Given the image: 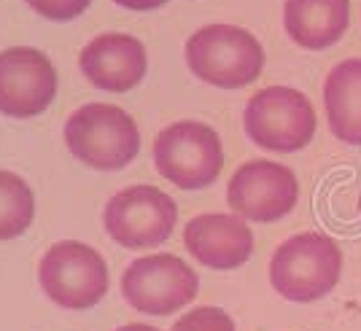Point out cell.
I'll return each mask as SVG.
<instances>
[{
    "label": "cell",
    "instance_id": "1",
    "mask_svg": "<svg viewBox=\"0 0 361 331\" xmlns=\"http://www.w3.org/2000/svg\"><path fill=\"white\" fill-rule=\"evenodd\" d=\"M343 251L321 232H302L281 242L270 261L272 288L288 301L324 299L340 283Z\"/></svg>",
    "mask_w": 361,
    "mask_h": 331
},
{
    "label": "cell",
    "instance_id": "2",
    "mask_svg": "<svg viewBox=\"0 0 361 331\" xmlns=\"http://www.w3.org/2000/svg\"><path fill=\"white\" fill-rule=\"evenodd\" d=\"M189 70L219 89H243L259 78L264 49L238 25H205L186 41Z\"/></svg>",
    "mask_w": 361,
    "mask_h": 331
},
{
    "label": "cell",
    "instance_id": "3",
    "mask_svg": "<svg viewBox=\"0 0 361 331\" xmlns=\"http://www.w3.org/2000/svg\"><path fill=\"white\" fill-rule=\"evenodd\" d=\"M65 146L81 165L94 170H121L140 151L135 119L116 106L90 103L65 121Z\"/></svg>",
    "mask_w": 361,
    "mask_h": 331
},
{
    "label": "cell",
    "instance_id": "4",
    "mask_svg": "<svg viewBox=\"0 0 361 331\" xmlns=\"http://www.w3.org/2000/svg\"><path fill=\"white\" fill-rule=\"evenodd\" d=\"M316 108L307 94L291 87H267L256 92L243 113L251 143L275 154H294L310 146L316 135Z\"/></svg>",
    "mask_w": 361,
    "mask_h": 331
},
{
    "label": "cell",
    "instance_id": "5",
    "mask_svg": "<svg viewBox=\"0 0 361 331\" xmlns=\"http://www.w3.org/2000/svg\"><path fill=\"white\" fill-rule=\"evenodd\" d=\"M157 173L183 192L211 186L224 167L219 132L202 121H176L154 140Z\"/></svg>",
    "mask_w": 361,
    "mask_h": 331
},
{
    "label": "cell",
    "instance_id": "6",
    "mask_svg": "<svg viewBox=\"0 0 361 331\" xmlns=\"http://www.w3.org/2000/svg\"><path fill=\"white\" fill-rule=\"evenodd\" d=\"M38 280L51 301L68 310L94 307L108 291V267L103 256L75 240L54 242L38 264Z\"/></svg>",
    "mask_w": 361,
    "mask_h": 331
},
{
    "label": "cell",
    "instance_id": "7",
    "mask_svg": "<svg viewBox=\"0 0 361 331\" xmlns=\"http://www.w3.org/2000/svg\"><path fill=\"white\" fill-rule=\"evenodd\" d=\"M200 291L197 272L170 254L135 258L121 275V296L143 316H173Z\"/></svg>",
    "mask_w": 361,
    "mask_h": 331
},
{
    "label": "cell",
    "instance_id": "8",
    "mask_svg": "<svg viewBox=\"0 0 361 331\" xmlns=\"http://www.w3.org/2000/svg\"><path fill=\"white\" fill-rule=\"evenodd\" d=\"M178 208L157 186H130L108 199L103 226L121 248H157L173 235Z\"/></svg>",
    "mask_w": 361,
    "mask_h": 331
},
{
    "label": "cell",
    "instance_id": "9",
    "mask_svg": "<svg viewBox=\"0 0 361 331\" xmlns=\"http://www.w3.org/2000/svg\"><path fill=\"white\" fill-rule=\"evenodd\" d=\"M226 202L245 221L270 224L297 208L300 181L294 170L267 159H254L235 170L226 186Z\"/></svg>",
    "mask_w": 361,
    "mask_h": 331
},
{
    "label": "cell",
    "instance_id": "10",
    "mask_svg": "<svg viewBox=\"0 0 361 331\" xmlns=\"http://www.w3.org/2000/svg\"><path fill=\"white\" fill-rule=\"evenodd\" d=\"M57 94V70L44 51L14 46L0 51V113L30 119L44 113Z\"/></svg>",
    "mask_w": 361,
    "mask_h": 331
},
{
    "label": "cell",
    "instance_id": "11",
    "mask_svg": "<svg viewBox=\"0 0 361 331\" xmlns=\"http://www.w3.org/2000/svg\"><path fill=\"white\" fill-rule=\"evenodd\" d=\"M183 245L211 270H238L254 254V232L232 213H202L183 229Z\"/></svg>",
    "mask_w": 361,
    "mask_h": 331
},
{
    "label": "cell",
    "instance_id": "12",
    "mask_svg": "<svg viewBox=\"0 0 361 331\" xmlns=\"http://www.w3.org/2000/svg\"><path fill=\"white\" fill-rule=\"evenodd\" d=\"M146 49L127 32H103L78 54V68L92 87L106 92H130L146 75Z\"/></svg>",
    "mask_w": 361,
    "mask_h": 331
},
{
    "label": "cell",
    "instance_id": "13",
    "mask_svg": "<svg viewBox=\"0 0 361 331\" xmlns=\"http://www.w3.org/2000/svg\"><path fill=\"white\" fill-rule=\"evenodd\" d=\"M283 25L302 49H329L350 25V0H286Z\"/></svg>",
    "mask_w": 361,
    "mask_h": 331
},
{
    "label": "cell",
    "instance_id": "14",
    "mask_svg": "<svg viewBox=\"0 0 361 331\" xmlns=\"http://www.w3.org/2000/svg\"><path fill=\"white\" fill-rule=\"evenodd\" d=\"M329 130L348 146H361V60H343L324 81Z\"/></svg>",
    "mask_w": 361,
    "mask_h": 331
},
{
    "label": "cell",
    "instance_id": "15",
    "mask_svg": "<svg viewBox=\"0 0 361 331\" xmlns=\"http://www.w3.org/2000/svg\"><path fill=\"white\" fill-rule=\"evenodd\" d=\"M35 216V196L25 178L0 170V240H14Z\"/></svg>",
    "mask_w": 361,
    "mask_h": 331
},
{
    "label": "cell",
    "instance_id": "16",
    "mask_svg": "<svg viewBox=\"0 0 361 331\" xmlns=\"http://www.w3.org/2000/svg\"><path fill=\"white\" fill-rule=\"evenodd\" d=\"M170 331H235V320L221 307H197L178 318Z\"/></svg>",
    "mask_w": 361,
    "mask_h": 331
},
{
    "label": "cell",
    "instance_id": "17",
    "mask_svg": "<svg viewBox=\"0 0 361 331\" xmlns=\"http://www.w3.org/2000/svg\"><path fill=\"white\" fill-rule=\"evenodd\" d=\"M32 11L51 22H71L90 8L92 0H25Z\"/></svg>",
    "mask_w": 361,
    "mask_h": 331
},
{
    "label": "cell",
    "instance_id": "18",
    "mask_svg": "<svg viewBox=\"0 0 361 331\" xmlns=\"http://www.w3.org/2000/svg\"><path fill=\"white\" fill-rule=\"evenodd\" d=\"M121 8H130V11H154L159 6H165L167 0H114Z\"/></svg>",
    "mask_w": 361,
    "mask_h": 331
},
{
    "label": "cell",
    "instance_id": "19",
    "mask_svg": "<svg viewBox=\"0 0 361 331\" xmlns=\"http://www.w3.org/2000/svg\"><path fill=\"white\" fill-rule=\"evenodd\" d=\"M116 331H159V329H154L149 323H127V326H121Z\"/></svg>",
    "mask_w": 361,
    "mask_h": 331
},
{
    "label": "cell",
    "instance_id": "20",
    "mask_svg": "<svg viewBox=\"0 0 361 331\" xmlns=\"http://www.w3.org/2000/svg\"><path fill=\"white\" fill-rule=\"evenodd\" d=\"M359 211H361V199H359Z\"/></svg>",
    "mask_w": 361,
    "mask_h": 331
}]
</instances>
